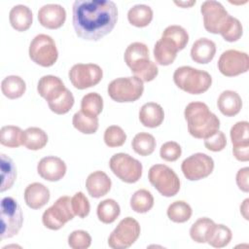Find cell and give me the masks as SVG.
Returning <instances> with one entry per match:
<instances>
[{"mask_svg":"<svg viewBox=\"0 0 249 249\" xmlns=\"http://www.w3.org/2000/svg\"><path fill=\"white\" fill-rule=\"evenodd\" d=\"M118 20L117 5L111 0H76L72 23L76 34L88 41H98L109 34Z\"/></svg>","mask_w":249,"mask_h":249,"instance_id":"6da1fadb","label":"cell"},{"mask_svg":"<svg viewBox=\"0 0 249 249\" xmlns=\"http://www.w3.org/2000/svg\"><path fill=\"white\" fill-rule=\"evenodd\" d=\"M189 133L198 139H205L220 128L219 118L201 101L190 102L184 111Z\"/></svg>","mask_w":249,"mask_h":249,"instance_id":"7a4b0ae2","label":"cell"},{"mask_svg":"<svg viewBox=\"0 0 249 249\" xmlns=\"http://www.w3.org/2000/svg\"><path fill=\"white\" fill-rule=\"evenodd\" d=\"M175 85L191 94H200L209 89L212 84L211 75L204 70L192 66H180L173 73Z\"/></svg>","mask_w":249,"mask_h":249,"instance_id":"3957f363","label":"cell"},{"mask_svg":"<svg viewBox=\"0 0 249 249\" xmlns=\"http://www.w3.org/2000/svg\"><path fill=\"white\" fill-rule=\"evenodd\" d=\"M107 91L114 101L120 103L133 102L142 96L144 84L135 76L121 77L110 82Z\"/></svg>","mask_w":249,"mask_h":249,"instance_id":"277c9868","label":"cell"},{"mask_svg":"<svg viewBox=\"0 0 249 249\" xmlns=\"http://www.w3.org/2000/svg\"><path fill=\"white\" fill-rule=\"evenodd\" d=\"M150 183L163 196L170 197L177 195L181 182L175 171L165 164H154L149 169Z\"/></svg>","mask_w":249,"mask_h":249,"instance_id":"5b68a950","label":"cell"},{"mask_svg":"<svg viewBox=\"0 0 249 249\" xmlns=\"http://www.w3.org/2000/svg\"><path fill=\"white\" fill-rule=\"evenodd\" d=\"M23 215L18 201L6 196L1 200V240L11 238L18 233L22 227Z\"/></svg>","mask_w":249,"mask_h":249,"instance_id":"8992f818","label":"cell"},{"mask_svg":"<svg viewBox=\"0 0 249 249\" xmlns=\"http://www.w3.org/2000/svg\"><path fill=\"white\" fill-rule=\"evenodd\" d=\"M28 53L33 62L43 67L53 66L58 57L54 40L47 34H38L32 39Z\"/></svg>","mask_w":249,"mask_h":249,"instance_id":"52a82bcc","label":"cell"},{"mask_svg":"<svg viewBox=\"0 0 249 249\" xmlns=\"http://www.w3.org/2000/svg\"><path fill=\"white\" fill-rule=\"evenodd\" d=\"M109 166L112 172L124 183H135L142 176V163L128 154L113 155L109 160Z\"/></svg>","mask_w":249,"mask_h":249,"instance_id":"ba28073f","label":"cell"},{"mask_svg":"<svg viewBox=\"0 0 249 249\" xmlns=\"http://www.w3.org/2000/svg\"><path fill=\"white\" fill-rule=\"evenodd\" d=\"M141 228L132 217H125L119 222L108 238V245L113 249H126L139 237Z\"/></svg>","mask_w":249,"mask_h":249,"instance_id":"9c48e42d","label":"cell"},{"mask_svg":"<svg viewBox=\"0 0 249 249\" xmlns=\"http://www.w3.org/2000/svg\"><path fill=\"white\" fill-rule=\"evenodd\" d=\"M71 197L63 196L58 197L55 202L44 211L42 215L43 225L53 231L61 229L68 221L74 218Z\"/></svg>","mask_w":249,"mask_h":249,"instance_id":"30bf717a","label":"cell"},{"mask_svg":"<svg viewBox=\"0 0 249 249\" xmlns=\"http://www.w3.org/2000/svg\"><path fill=\"white\" fill-rule=\"evenodd\" d=\"M204 28L213 34H221L225 29L231 15L218 1L206 0L200 6Z\"/></svg>","mask_w":249,"mask_h":249,"instance_id":"8fae6325","label":"cell"},{"mask_svg":"<svg viewBox=\"0 0 249 249\" xmlns=\"http://www.w3.org/2000/svg\"><path fill=\"white\" fill-rule=\"evenodd\" d=\"M68 76L74 88L86 89L96 86L102 80L103 71L95 63H77L70 68Z\"/></svg>","mask_w":249,"mask_h":249,"instance_id":"7c38bea8","label":"cell"},{"mask_svg":"<svg viewBox=\"0 0 249 249\" xmlns=\"http://www.w3.org/2000/svg\"><path fill=\"white\" fill-rule=\"evenodd\" d=\"M181 169L188 180H200L212 173L214 160L210 156L204 153H196L182 161Z\"/></svg>","mask_w":249,"mask_h":249,"instance_id":"4fadbf2b","label":"cell"},{"mask_svg":"<svg viewBox=\"0 0 249 249\" xmlns=\"http://www.w3.org/2000/svg\"><path fill=\"white\" fill-rule=\"evenodd\" d=\"M218 69L227 77H234L245 73L249 69V56L241 51L227 50L219 57Z\"/></svg>","mask_w":249,"mask_h":249,"instance_id":"5bb4252c","label":"cell"},{"mask_svg":"<svg viewBox=\"0 0 249 249\" xmlns=\"http://www.w3.org/2000/svg\"><path fill=\"white\" fill-rule=\"evenodd\" d=\"M66 164L58 157L48 156L41 159L37 164L38 174L45 180L55 182L62 179L66 173Z\"/></svg>","mask_w":249,"mask_h":249,"instance_id":"9a60e30c","label":"cell"},{"mask_svg":"<svg viewBox=\"0 0 249 249\" xmlns=\"http://www.w3.org/2000/svg\"><path fill=\"white\" fill-rule=\"evenodd\" d=\"M66 19V11L59 4H46L38 11L40 24L49 29H57Z\"/></svg>","mask_w":249,"mask_h":249,"instance_id":"2e32d148","label":"cell"},{"mask_svg":"<svg viewBox=\"0 0 249 249\" xmlns=\"http://www.w3.org/2000/svg\"><path fill=\"white\" fill-rule=\"evenodd\" d=\"M65 89L66 88L62 80L59 77L53 75L43 76L40 78L37 85L38 93L40 96L46 99L47 102L58 98Z\"/></svg>","mask_w":249,"mask_h":249,"instance_id":"e0dca14e","label":"cell"},{"mask_svg":"<svg viewBox=\"0 0 249 249\" xmlns=\"http://www.w3.org/2000/svg\"><path fill=\"white\" fill-rule=\"evenodd\" d=\"M112 181L110 177L101 170L91 172L86 180V188L91 197L99 198L109 193Z\"/></svg>","mask_w":249,"mask_h":249,"instance_id":"ac0fdd59","label":"cell"},{"mask_svg":"<svg viewBox=\"0 0 249 249\" xmlns=\"http://www.w3.org/2000/svg\"><path fill=\"white\" fill-rule=\"evenodd\" d=\"M24 201L31 209H40L50 200V190L42 183L34 182L29 184L24 190Z\"/></svg>","mask_w":249,"mask_h":249,"instance_id":"d6986e66","label":"cell"},{"mask_svg":"<svg viewBox=\"0 0 249 249\" xmlns=\"http://www.w3.org/2000/svg\"><path fill=\"white\" fill-rule=\"evenodd\" d=\"M217 106L224 116L233 117L240 112L242 99L236 91L227 89L220 93L217 99Z\"/></svg>","mask_w":249,"mask_h":249,"instance_id":"ffe728a7","label":"cell"},{"mask_svg":"<svg viewBox=\"0 0 249 249\" xmlns=\"http://www.w3.org/2000/svg\"><path fill=\"white\" fill-rule=\"evenodd\" d=\"M216 53V44L208 38H199L194 42L191 49L192 59L200 64L210 62Z\"/></svg>","mask_w":249,"mask_h":249,"instance_id":"44dd1931","label":"cell"},{"mask_svg":"<svg viewBox=\"0 0 249 249\" xmlns=\"http://www.w3.org/2000/svg\"><path fill=\"white\" fill-rule=\"evenodd\" d=\"M178 49L176 45L167 38H160L154 46V57L156 62L162 66L170 65L174 62Z\"/></svg>","mask_w":249,"mask_h":249,"instance_id":"7402d4cb","label":"cell"},{"mask_svg":"<svg viewBox=\"0 0 249 249\" xmlns=\"http://www.w3.org/2000/svg\"><path fill=\"white\" fill-rule=\"evenodd\" d=\"M164 119L162 107L156 102H147L139 110L140 123L150 128L157 127L161 124Z\"/></svg>","mask_w":249,"mask_h":249,"instance_id":"603a6c76","label":"cell"},{"mask_svg":"<svg viewBox=\"0 0 249 249\" xmlns=\"http://www.w3.org/2000/svg\"><path fill=\"white\" fill-rule=\"evenodd\" d=\"M9 19L12 27L17 31L27 30L33 21V15L31 10L22 4L14 6L9 13Z\"/></svg>","mask_w":249,"mask_h":249,"instance_id":"cb8c5ba5","label":"cell"},{"mask_svg":"<svg viewBox=\"0 0 249 249\" xmlns=\"http://www.w3.org/2000/svg\"><path fill=\"white\" fill-rule=\"evenodd\" d=\"M231 237L232 232L229 227L214 223L207 233L206 242L214 248H223L231 242Z\"/></svg>","mask_w":249,"mask_h":249,"instance_id":"d4e9b609","label":"cell"},{"mask_svg":"<svg viewBox=\"0 0 249 249\" xmlns=\"http://www.w3.org/2000/svg\"><path fill=\"white\" fill-rule=\"evenodd\" d=\"M124 58L126 65L131 69L136 64L146 59H150L149 48L144 43L133 42L126 47Z\"/></svg>","mask_w":249,"mask_h":249,"instance_id":"484cf974","label":"cell"},{"mask_svg":"<svg viewBox=\"0 0 249 249\" xmlns=\"http://www.w3.org/2000/svg\"><path fill=\"white\" fill-rule=\"evenodd\" d=\"M2 93L9 99H17L23 95L26 90L24 80L17 75H10L1 82Z\"/></svg>","mask_w":249,"mask_h":249,"instance_id":"4316f807","label":"cell"},{"mask_svg":"<svg viewBox=\"0 0 249 249\" xmlns=\"http://www.w3.org/2000/svg\"><path fill=\"white\" fill-rule=\"evenodd\" d=\"M48 143L47 133L40 127L31 126L23 131L22 145L28 150L37 151L44 148Z\"/></svg>","mask_w":249,"mask_h":249,"instance_id":"83f0119b","label":"cell"},{"mask_svg":"<svg viewBox=\"0 0 249 249\" xmlns=\"http://www.w3.org/2000/svg\"><path fill=\"white\" fill-rule=\"evenodd\" d=\"M127 19L133 26L145 27L153 19V10L145 4L134 5L127 12Z\"/></svg>","mask_w":249,"mask_h":249,"instance_id":"f1b7e54d","label":"cell"},{"mask_svg":"<svg viewBox=\"0 0 249 249\" xmlns=\"http://www.w3.org/2000/svg\"><path fill=\"white\" fill-rule=\"evenodd\" d=\"M121 213L119 203L112 198H107L98 203L96 214L97 218L103 224H111L117 220Z\"/></svg>","mask_w":249,"mask_h":249,"instance_id":"f546056e","label":"cell"},{"mask_svg":"<svg viewBox=\"0 0 249 249\" xmlns=\"http://www.w3.org/2000/svg\"><path fill=\"white\" fill-rule=\"evenodd\" d=\"M73 126L84 134L95 133L98 129V118L85 114L82 110L76 112L72 118Z\"/></svg>","mask_w":249,"mask_h":249,"instance_id":"4dcf8cb0","label":"cell"},{"mask_svg":"<svg viewBox=\"0 0 249 249\" xmlns=\"http://www.w3.org/2000/svg\"><path fill=\"white\" fill-rule=\"evenodd\" d=\"M1 192H5L12 188L17 178V168L11 158L5 154H1Z\"/></svg>","mask_w":249,"mask_h":249,"instance_id":"1f68e13d","label":"cell"},{"mask_svg":"<svg viewBox=\"0 0 249 249\" xmlns=\"http://www.w3.org/2000/svg\"><path fill=\"white\" fill-rule=\"evenodd\" d=\"M154 206V196L146 189L137 190L130 197V207L136 213H147Z\"/></svg>","mask_w":249,"mask_h":249,"instance_id":"d6a6232c","label":"cell"},{"mask_svg":"<svg viewBox=\"0 0 249 249\" xmlns=\"http://www.w3.org/2000/svg\"><path fill=\"white\" fill-rule=\"evenodd\" d=\"M156 144L155 137L148 132L137 133L131 142L133 151L143 157L150 156L155 151Z\"/></svg>","mask_w":249,"mask_h":249,"instance_id":"836d02e7","label":"cell"},{"mask_svg":"<svg viewBox=\"0 0 249 249\" xmlns=\"http://www.w3.org/2000/svg\"><path fill=\"white\" fill-rule=\"evenodd\" d=\"M23 130L16 125H4L0 129V143L8 148H18L22 145Z\"/></svg>","mask_w":249,"mask_h":249,"instance_id":"e575fe53","label":"cell"},{"mask_svg":"<svg viewBox=\"0 0 249 249\" xmlns=\"http://www.w3.org/2000/svg\"><path fill=\"white\" fill-rule=\"evenodd\" d=\"M193 210L190 204L184 200H176L169 204L166 214L174 223H185L190 220Z\"/></svg>","mask_w":249,"mask_h":249,"instance_id":"d590c367","label":"cell"},{"mask_svg":"<svg viewBox=\"0 0 249 249\" xmlns=\"http://www.w3.org/2000/svg\"><path fill=\"white\" fill-rule=\"evenodd\" d=\"M81 110L89 116L97 117L103 110V99L97 92L85 94L81 101Z\"/></svg>","mask_w":249,"mask_h":249,"instance_id":"8d00e7d4","label":"cell"},{"mask_svg":"<svg viewBox=\"0 0 249 249\" xmlns=\"http://www.w3.org/2000/svg\"><path fill=\"white\" fill-rule=\"evenodd\" d=\"M161 37L171 40L176 45L178 51L183 50L189 42V34L187 30L184 27L177 24L167 26L163 30Z\"/></svg>","mask_w":249,"mask_h":249,"instance_id":"74e56055","label":"cell"},{"mask_svg":"<svg viewBox=\"0 0 249 249\" xmlns=\"http://www.w3.org/2000/svg\"><path fill=\"white\" fill-rule=\"evenodd\" d=\"M130 70L133 76L139 78L143 83L153 81L159 74V68L157 64L151 59H146L136 64Z\"/></svg>","mask_w":249,"mask_h":249,"instance_id":"f35d334b","label":"cell"},{"mask_svg":"<svg viewBox=\"0 0 249 249\" xmlns=\"http://www.w3.org/2000/svg\"><path fill=\"white\" fill-rule=\"evenodd\" d=\"M214 221L207 217L197 219L190 229V236L196 243H205L207 233Z\"/></svg>","mask_w":249,"mask_h":249,"instance_id":"ab89813d","label":"cell"},{"mask_svg":"<svg viewBox=\"0 0 249 249\" xmlns=\"http://www.w3.org/2000/svg\"><path fill=\"white\" fill-rule=\"evenodd\" d=\"M74 102L75 99L73 93L66 88V89L58 98L48 102V106L54 114L63 115L70 111V109L74 105Z\"/></svg>","mask_w":249,"mask_h":249,"instance_id":"60d3db41","label":"cell"},{"mask_svg":"<svg viewBox=\"0 0 249 249\" xmlns=\"http://www.w3.org/2000/svg\"><path fill=\"white\" fill-rule=\"evenodd\" d=\"M104 142L108 147H121L126 140V134L119 125H110L104 131Z\"/></svg>","mask_w":249,"mask_h":249,"instance_id":"b9f144b4","label":"cell"},{"mask_svg":"<svg viewBox=\"0 0 249 249\" xmlns=\"http://www.w3.org/2000/svg\"><path fill=\"white\" fill-rule=\"evenodd\" d=\"M232 146L249 143V123L241 121L234 124L230 131Z\"/></svg>","mask_w":249,"mask_h":249,"instance_id":"7bdbcfd3","label":"cell"},{"mask_svg":"<svg viewBox=\"0 0 249 249\" xmlns=\"http://www.w3.org/2000/svg\"><path fill=\"white\" fill-rule=\"evenodd\" d=\"M243 27L238 18L231 17L230 18L225 29L222 31L221 35L227 42H235L242 36Z\"/></svg>","mask_w":249,"mask_h":249,"instance_id":"ee69618b","label":"cell"},{"mask_svg":"<svg viewBox=\"0 0 249 249\" xmlns=\"http://www.w3.org/2000/svg\"><path fill=\"white\" fill-rule=\"evenodd\" d=\"M71 204H72V209L75 216H78L80 218H85L89 215L90 210V204L88 197L84 195V193L82 192L76 193L71 197Z\"/></svg>","mask_w":249,"mask_h":249,"instance_id":"f6af8a7d","label":"cell"},{"mask_svg":"<svg viewBox=\"0 0 249 249\" xmlns=\"http://www.w3.org/2000/svg\"><path fill=\"white\" fill-rule=\"evenodd\" d=\"M91 244V236L83 230L72 231L68 236V245L72 249H87Z\"/></svg>","mask_w":249,"mask_h":249,"instance_id":"bcb514c9","label":"cell"},{"mask_svg":"<svg viewBox=\"0 0 249 249\" xmlns=\"http://www.w3.org/2000/svg\"><path fill=\"white\" fill-rule=\"evenodd\" d=\"M182 154L181 146L175 141H167L163 143L160 150V156L166 161L177 160Z\"/></svg>","mask_w":249,"mask_h":249,"instance_id":"7dc6e473","label":"cell"},{"mask_svg":"<svg viewBox=\"0 0 249 249\" xmlns=\"http://www.w3.org/2000/svg\"><path fill=\"white\" fill-rule=\"evenodd\" d=\"M227 145V138L223 131L217 130L213 134L204 139V146L212 152H220L225 149Z\"/></svg>","mask_w":249,"mask_h":249,"instance_id":"c3c4849f","label":"cell"},{"mask_svg":"<svg viewBox=\"0 0 249 249\" xmlns=\"http://www.w3.org/2000/svg\"><path fill=\"white\" fill-rule=\"evenodd\" d=\"M248 176H249V168L247 166L240 168L235 177L236 185L244 193L249 192V184H248Z\"/></svg>","mask_w":249,"mask_h":249,"instance_id":"681fc988","label":"cell"},{"mask_svg":"<svg viewBox=\"0 0 249 249\" xmlns=\"http://www.w3.org/2000/svg\"><path fill=\"white\" fill-rule=\"evenodd\" d=\"M232 154L237 160L248 161L249 160V143L233 146Z\"/></svg>","mask_w":249,"mask_h":249,"instance_id":"f907efd6","label":"cell"},{"mask_svg":"<svg viewBox=\"0 0 249 249\" xmlns=\"http://www.w3.org/2000/svg\"><path fill=\"white\" fill-rule=\"evenodd\" d=\"M248 202H249V198H245L244 201L242 202V204L240 205V213L241 215L244 217L245 220H248V209H249V206H248Z\"/></svg>","mask_w":249,"mask_h":249,"instance_id":"816d5d0a","label":"cell"},{"mask_svg":"<svg viewBox=\"0 0 249 249\" xmlns=\"http://www.w3.org/2000/svg\"><path fill=\"white\" fill-rule=\"evenodd\" d=\"M174 3H175L176 5H178V6H181V7L187 8V7H190V6L194 5V4H196V1H189V2H183V1H179V2H177V1H175Z\"/></svg>","mask_w":249,"mask_h":249,"instance_id":"f5cc1de1","label":"cell"}]
</instances>
